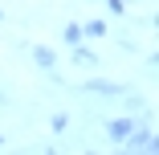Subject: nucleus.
I'll list each match as a JSON object with an SVG mask.
<instances>
[{"label":"nucleus","instance_id":"4","mask_svg":"<svg viewBox=\"0 0 159 155\" xmlns=\"http://www.w3.org/2000/svg\"><path fill=\"white\" fill-rule=\"evenodd\" d=\"M70 61H74V66H82V70H98V66H102V57L94 53V49H86V41L70 49Z\"/></svg>","mask_w":159,"mask_h":155},{"label":"nucleus","instance_id":"7","mask_svg":"<svg viewBox=\"0 0 159 155\" xmlns=\"http://www.w3.org/2000/svg\"><path fill=\"white\" fill-rule=\"evenodd\" d=\"M61 41H66L70 49L82 45V41H86V37H82V25H66V29H61Z\"/></svg>","mask_w":159,"mask_h":155},{"label":"nucleus","instance_id":"8","mask_svg":"<svg viewBox=\"0 0 159 155\" xmlns=\"http://www.w3.org/2000/svg\"><path fill=\"white\" fill-rule=\"evenodd\" d=\"M49 127H53V135H66V131H70V114H66V110H53Z\"/></svg>","mask_w":159,"mask_h":155},{"label":"nucleus","instance_id":"10","mask_svg":"<svg viewBox=\"0 0 159 155\" xmlns=\"http://www.w3.org/2000/svg\"><path fill=\"white\" fill-rule=\"evenodd\" d=\"M4 147H8V143H4V135H0V151H4Z\"/></svg>","mask_w":159,"mask_h":155},{"label":"nucleus","instance_id":"9","mask_svg":"<svg viewBox=\"0 0 159 155\" xmlns=\"http://www.w3.org/2000/svg\"><path fill=\"white\" fill-rule=\"evenodd\" d=\"M102 4L110 8V16H126V0H102Z\"/></svg>","mask_w":159,"mask_h":155},{"label":"nucleus","instance_id":"6","mask_svg":"<svg viewBox=\"0 0 159 155\" xmlns=\"http://www.w3.org/2000/svg\"><path fill=\"white\" fill-rule=\"evenodd\" d=\"M82 37L86 41H102V37H110V29H106V21L90 16V21H82Z\"/></svg>","mask_w":159,"mask_h":155},{"label":"nucleus","instance_id":"3","mask_svg":"<svg viewBox=\"0 0 159 155\" xmlns=\"http://www.w3.org/2000/svg\"><path fill=\"white\" fill-rule=\"evenodd\" d=\"M135 127H139V122H135V114L126 110V114H118V118H110V122H106V139H110V143H122Z\"/></svg>","mask_w":159,"mask_h":155},{"label":"nucleus","instance_id":"2","mask_svg":"<svg viewBox=\"0 0 159 155\" xmlns=\"http://www.w3.org/2000/svg\"><path fill=\"white\" fill-rule=\"evenodd\" d=\"M78 90H82V94H98V98H122V94H126L122 82H102V78H90V82H82Z\"/></svg>","mask_w":159,"mask_h":155},{"label":"nucleus","instance_id":"1","mask_svg":"<svg viewBox=\"0 0 159 155\" xmlns=\"http://www.w3.org/2000/svg\"><path fill=\"white\" fill-rule=\"evenodd\" d=\"M122 143H126V147H131L135 155H155V151H159V135H155L151 127H135V131H131V135H126Z\"/></svg>","mask_w":159,"mask_h":155},{"label":"nucleus","instance_id":"5","mask_svg":"<svg viewBox=\"0 0 159 155\" xmlns=\"http://www.w3.org/2000/svg\"><path fill=\"white\" fill-rule=\"evenodd\" d=\"M29 57H33L41 70H57V53H53L49 45H29Z\"/></svg>","mask_w":159,"mask_h":155}]
</instances>
